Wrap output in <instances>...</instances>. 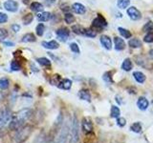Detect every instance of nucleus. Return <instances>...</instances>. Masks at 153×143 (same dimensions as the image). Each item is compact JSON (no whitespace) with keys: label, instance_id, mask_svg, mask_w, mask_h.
<instances>
[{"label":"nucleus","instance_id":"obj_41","mask_svg":"<svg viewBox=\"0 0 153 143\" xmlns=\"http://www.w3.org/2000/svg\"><path fill=\"white\" fill-rule=\"evenodd\" d=\"M8 36V32L5 29H0V40H3Z\"/></svg>","mask_w":153,"mask_h":143},{"label":"nucleus","instance_id":"obj_34","mask_svg":"<svg viewBox=\"0 0 153 143\" xmlns=\"http://www.w3.org/2000/svg\"><path fill=\"white\" fill-rule=\"evenodd\" d=\"M11 69L13 71H20L21 70V66L20 64L18 63L16 60H13L12 62H11Z\"/></svg>","mask_w":153,"mask_h":143},{"label":"nucleus","instance_id":"obj_7","mask_svg":"<svg viewBox=\"0 0 153 143\" xmlns=\"http://www.w3.org/2000/svg\"><path fill=\"white\" fill-rule=\"evenodd\" d=\"M81 127L82 130L85 134H91L93 132V124L91 122V120L89 118H83L81 122Z\"/></svg>","mask_w":153,"mask_h":143},{"label":"nucleus","instance_id":"obj_26","mask_svg":"<svg viewBox=\"0 0 153 143\" xmlns=\"http://www.w3.org/2000/svg\"><path fill=\"white\" fill-rule=\"evenodd\" d=\"M128 44L131 48H140L142 46V41L139 40L138 38H133L129 41Z\"/></svg>","mask_w":153,"mask_h":143},{"label":"nucleus","instance_id":"obj_13","mask_svg":"<svg viewBox=\"0 0 153 143\" xmlns=\"http://www.w3.org/2000/svg\"><path fill=\"white\" fill-rule=\"evenodd\" d=\"M101 43L103 46L107 50H110L112 48V41L107 35H101Z\"/></svg>","mask_w":153,"mask_h":143},{"label":"nucleus","instance_id":"obj_31","mask_svg":"<svg viewBox=\"0 0 153 143\" xmlns=\"http://www.w3.org/2000/svg\"><path fill=\"white\" fill-rule=\"evenodd\" d=\"M118 31H119V33L121 34L125 38H130L131 37V33L129 31L125 30V29L120 27V28H118Z\"/></svg>","mask_w":153,"mask_h":143},{"label":"nucleus","instance_id":"obj_28","mask_svg":"<svg viewBox=\"0 0 153 143\" xmlns=\"http://www.w3.org/2000/svg\"><path fill=\"white\" fill-rule=\"evenodd\" d=\"M44 31H45V26L42 23H39L35 28V33L38 36H42L43 34H44Z\"/></svg>","mask_w":153,"mask_h":143},{"label":"nucleus","instance_id":"obj_12","mask_svg":"<svg viewBox=\"0 0 153 143\" xmlns=\"http://www.w3.org/2000/svg\"><path fill=\"white\" fill-rule=\"evenodd\" d=\"M137 106H138V108H139L140 110L144 111V110H147L148 108L149 102H148V100L145 97H140L139 99H138V101H137Z\"/></svg>","mask_w":153,"mask_h":143},{"label":"nucleus","instance_id":"obj_36","mask_svg":"<svg viewBox=\"0 0 153 143\" xmlns=\"http://www.w3.org/2000/svg\"><path fill=\"white\" fill-rule=\"evenodd\" d=\"M144 32H148V33H153V22L149 21L144 26Z\"/></svg>","mask_w":153,"mask_h":143},{"label":"nucleus","instance_id":"obj_46","mask_svg":"<svg viewBox=\"0 0 153 143\" xmlns=\"http://www.w3.org/2000/svg\"><path fill=\"white\" fill-rule=\"evenodd\" d=\"M56 1V0H45V2H46V4L47 5H51V4H53V3Z\"/></svg>","mask_w":153,"mask_h":143},{"label":"nucleus","instance_id":"obj_20","mask_svg":"<svg viewBox=\"0 0 153 143\" xmlns=\"http://www.w3.org/2000/svg\"><path fill=\"white\" fill-rule=\"evenodd\" d=\"M43 9H44L43 5L39 2H33L31 4V10L33 12H41V11H43Z\"/></svg>","mask_w":153,"mask_h":143},{"label":"nucleus","instance_id":"obj_4","mask_svg":"<svg viewBox=\"0 0 153 143\" xmlns=\"http://www.w3.org/2000/svg\"><path fill=\"white\" fill-rule=\"evenodd\" d=\"M71 142L72 143H76L79 141V120L76 119V117L74 116L72 121V127H71Z\"/></svg>","mask_w":153,"mask_h":143},{"label":"nucleus","instance_id":"obj_19","mask_svg":"<svg viewBox=\"0 0 153 143\" xmlns=\"http://www.w3.org/2000/svg\"><path fill=\"white\" fill-rule=\"evenodd\" d=\"M133 76L139 83H144L145 81V76L143 73H141V72H134Z\"/></svg>","mask_w":153,"mask_h":143},{"label":"nucleus","instance_id":"obj_29","mask_svg":"<svg viewBox=\"0 0 153 143\" xmlns=\"http://www.w3.org/2000/svg\"><path fill=\"white\" fill-rule=\"evenodd\" d=\"M33 20H34V15H33L32 13H27L26 15L23 17V23L24 25H29L33 22Z\"/></svg>","mask_w":153,"mask_h":143},{"label":"nucleus","instance_id":"obj_21","mask_svg":"<svg viewBox=\"0 0 153 143\" xmlns=\"http://www.w3.org/2000/svg\"><path fill=\"white\" fill-rule=\"evenodd\" d=\"M59 84H60V85H59V88L64 89V90H69L72 86V81L70 79H63Z\"/></svg>","mask_w":153,"mask_h":143},{"label":"nucleus","instance_id":"obj_16","mask_svg":"<svg viewBox=\"0 0 153 143\" xmlns=\"http://www.w3.org/2000/svg\"><path fill=\"white\" fill-rule=\"evenodd\" d=\"M51 13H48V12H42L38 14V19L40 21V22H45V21H48L51 19Z\"/></svg>","mask_w":153,"mask_h":143},{"label":"nucleus","instance_id":"obj_8","mask_svg":"<svg viewBox=\"0 0 153 143\" xmlns=\"http://www.w3.org/2000/svg\"><path fill=\"white\" fill-rule=\"evenodd\" d=\"M68 135H69V127L67 125H65L62 128V130H61V133L59 135V138H57V140L55 143H66Z\"/></svg>","mask_w":153,"mask_h":143},{"label":"nucleus","instance_id":"obj_35","mask_svg":"<svg viewBox=\"0 0 153 143\" xmlns=\"http://www.w3.org/2000/svg\"><path fill=\"white\" fill-rule=\"evenodd\" d=\"M46 142H47V137L43 134L39 135L34 141V143H46Z\"/></svg>","mask_w":153,"mask_h":143},{"label":"nucleus","instance_id":"obj_42","mask_svg":"<svg viewBox=\"0 0 153 143\" xmlns=\"http://www.w3.org/2000/svg\"><path fill=\"white\" fill-rule=\"evenodd\" d=\"M111 76V73L110 72H106V73H105L104 74H103V80L104 81H106V82H111L112 81V77L110 76Z\"/></svg>","mask_w":153,"mask_h":143},{"label":"nucleus","instance_id":"obj_47","mask_svg":"<svg viewBox=\"0 0 153 143\" xmlns=\"http://www.w3.org/2000/svg\"><path fill=\"white\" fill-rule=\"evenodd\" d=\"M149 56H150V58L153 60V50H150V51H149Z\"/></svg>","mask_w":153,"mask_h":143},{"label":"nucleus","instance_id":"obj_3","mask_svg":"<svg viewBox=\"0 0 153 143\" xmlns=\"http://www.w3.org/2000/svg\"><path fill=\"white\" fill-rule=\"evenodd\" d=\"M13 119L12 112L8 109L0 110V130L11 123Z\"/></svg>","mask_w":153,"mask_h":143},{"label":"nucleus","instance_id":"obj_27","mask_svg":"<svg viewBox=\"0 0 153 143\" xmlns=\"http://www.w3.org/2000/svg\"><path fill=\"white\" fill-rule=\"evenodd\" d=\"M72 30L76 34H84V32H85V30L81 25H74V26L72 27Z\"/></svg>","mask_w":153,"mask_h":143},{"label":"nucleus","instance_id":"obj_37","mask_svg":"<svg viewBox=\"0 0 153 143\" xmlns=\"http://www.w3.org/2000/svg\"><path fill=\"white\" fill-rule=\"evenodd\" d=\"M84 34L88 37H95L97 35V32L94 31L93 29H87L84 32Z\"/></svg>","mask_w":153,"mask_h":143},{"label":"nucleus","instance_id":"obj_39","mask_svg":"<svg viewBox=\"0 0 153 143\" xmlns=\"http://www.w3.org/2000/svg\"><path fill=\"white\" fill-rule=\"evenodd\" d=\"M144 42L147 43H152L153 42V33H148L144 38Z\"/></svg>","mask_w":153,"mask_h":143},{"label":"nucleus","instance_id":"obj_24","mask_svg":"<svg viewBox=\"0 0 153 143\" xmlns=\"http://www.w3.org/2000/svg\"><path fill=\"white\" fill-rule=\"evenodd\" d=\"M9 85H10V81L8 78H6V77L0 78V89H1V90H6V89H8Z\"/></svg>","mask_w":153,"mask_h":143},{"label":"nucleus","instance_id":"obj_2","mask_svg":"<svg viewBox=\"0 0 153 143\" xmlns=\"http://www.w3.org/2000/svg\"><path fill=\"white\" fill-rule=\"evenodd\" d=\"M32 127L31 126H25L18 129V132L14 137V142L16 143H24L27 140L28 137L32 134Z\"/></svg>","mask_w":153,"mask_h":143},{"label":"nucleus","instance_id":"obj_32","mask_svg":"<svg viewBox=\"0 0 153 143\" xmlns=\"http://www.w3.org/2000/svg\"><path fill=\"white\" fill-rule=\"evenodd\" d=\"M117 4L120 9H125L130 4V0H118Z\"/></svg>","mask_w":153,"mask_h":143},{"label":"nucleus","instance_id":"obj_25","mask_svg":"<svg viewBox=\"0 0 153 143\" xmlns=\"http://www.w3.org/2000/svg\"><path fill=\"white\" fill-rule=\"evenodd\" d=\"M36 61L38 62V64H40L41 66H45V67L51 66V61L48 58H46V57H39V58L36 59Z\"/></svg>","mask_w":153,"mask_h":143},{"label":"nucleus","instance_id":"obj_15","mask_svg":"<svg viewBox=\"0 0 153 143\" xmlns=\"http://www.w3.org/2000/svg\"><path fill=\"white\" fill-rule=\"evenodd\" d=\"M114 42H115V49L118 50V51H122V50H123L125 48V43L122 38L115 37Z\"/></svg>","mask_w":153,"mask_h":143},{"label":"nucleus","instance_id":"obj_45","mask_svg":"<svg viewBox=\"0 0 153 143\" xmlns=\"http://www.w3.org/2000/svg\"><path fill=\"white\" fill-rule=\"evenodd\" d=\"M3 44H4L5 46H7V47H13V46H14V43L13 42H11V41L3 42Z\"/></svg>","mask_w":153,"mask_h":143},{"label":"nucleus","instance_id":"obj_23","mask_svg":"<svg viewBox=\"0 0 153 143\" xmlns=\"http://www.w3.org/2000/svg\"><path fill=\"white\" fill-rule=\"evenodd\" d=\"M122 69L123 71H127V72L132 69V62H131V60L129 58H126L125 61H123L122 65Z\"/></svg>","mask_w":153,"mask_h":143},{"label":"nucleus","instance_id":"obj_40","mask_svg":"<svg viewBox=\"0 0 153 143\" xmlns=\"http://www.w3.org/2000/svg\"><path fill=\"white\" fill-rule=\"evenodd\" d=\"M8 21V15L4 13H0V24L6 23Z\"/></svg>","mask_w":153,"mask_h":143},{"label":"nucleus","instance_id":"obj_1","mask_svg":"<svg viewBox=\"0 0 153 143\" xmlns=\"http://www.w3.org/2000/svg\"><path fill=\"white\" fill-rule=\"evenodd\" d=\"M32 116V110L26 108V109H22L21 111H19L16 116L13 117L10 123V128L12 130H18L19 128L23 127L24 124L26 121H28V119L30 118Z\"/></svg>","mask_w":153,"mask_h":143},{"label":"nucleus","instance_id":"obj_43","mask_svg":"<svg viewBox=\"0 0 153 143\" xmlns=\"http://www.w3.org/2000/svg\"><path fill=\"white\" fill-rule=\"evenodd\" d=\"M117 124H118V126L120 127H123V126H125V124H126V120L125 117H119L118 120H117Z\"/></svg>","mask_w":153,"mask_h":143},{"label":"nucleus","instance_id":"obj_9","mask_svg":"<svg viewBox=\"0 0 153 143\" xmlns=\"http://www.w3.org/2000/svg\"><path fill=\"white\" fill-rule=\"evenodd\" d=\"M57 35L59 40L65 42L69 37V30L66 28H60L57 31Z\"/></svg>","mask_w":153,"mask_h":143},{"label":"nucleus","instance_id":"obj_30","mask_svg":"<svg viewBox=\"0 0 153 143\" xmlns=\"http://www.w3.org/2000/svg\"><path fill=\"white\" fill-rule=\"evenodd\" d=\"M130 130L134 132V133H140L141 130H142V125L140 122H135L134 124L131 125L130 127Z\"/></svg>","mask_w":153,"mask_h":143},{"label":"nucleus","instance_id":"obj_17","mask_svg":"<svg viewBox=\"0 0 153 143\" xmlns=\"http://www.w3.org/2000/svg\"><path fill=\"white\" fill-rule=\"evenodd\" d=\"M36 40L35 38V35L32 33H29V34H26L21 39V42L23 43H28V42H35Z\"/></svg>","mask_w":153,"mask_h":143},{"label":"nucleus","instance_id":"obj_38","mask_svg":"<svg viewBox=\"0 0 153 143\" xmlns=\"http://www.w3.org/2000/svg\"><path fill=\"white\" fill-rule=\"evenodd\" d=\"M70 49H71V51L73 53H79V46H78L76 43H71V44H70Z\"/></svg>","mask_w":153,"mask_h":143},{"label":"nucleus","instance_id":"obj_11","mask_svg":"<svg viewBox=\"0 0 153 143\" xmlns=\"http://www.w3.org/2000/svg\"><path fill=\"white\" fill-rule=\"evenodd\" d=\"M41 45H42L45 49H48V50H56V49H59V43H57L56 40L43 41V42L41 43Z\"/></svg>","mask_w":153,"mask_h":143},{"label":"nucleus","instance_id":"obj_44","mask_svg":"<svg viewBox=\"0 0 153 143\" xmlns=\"http://www.w3.org/2000/svg\"><path fill=\"white\" fill-rule=\"evenodd\" d=\"M12 30L14 32V33H17V32L20 31V26L19 25H17V24H13L12 26Z\"/></svg>","mask_w":153,"mask_h":143},{"label":"nucleus","instance_id":"obj_10","mask_svg":"<svg viewBox=\"0 0 153 143\" xmlns=\"http://www.w3.org/2000/svg\"><path fill=\"white\" fill-rule=\"evenodd\" d=\"M127 14L132 20H139L141 18V13L135 7H130L127 9Z\"/></svg>","mask_w":153,"mask_h":143},{"label":"nucleus","instance_id":"obj_48","mask_svg":"<svg viewBox=\"0 0 153 143\" xmlns=\"http://www.w3.org/2000/svg\"><path fill=\"white\" fill-rule=\"evenodd\" d=\"M54 78H55V79H56V76H55V77H54ZM59 78H60V77H59V76H57V79H59ZM56 82H57V84L59 83V81H57V80H56Z\"/></svg>","mask_w":153,"mask_h":143},{"label":"nucleus","instance_id":"obj_14","mask_svg":"<svg viewBox=\"0 0 153 143\" xmlns=\"http://www.w3.org/2000/svg\"><path fill=\"white\" fill-rule=\"evenodd\" d=\"M72 9L76 13H79V14H83L86 11L85 7L82 4H81V3H75V4H73Z\"/></svg>","mask_w":153,"mask_h":143},{"label":"nucleus","instance_id":"obj_5","mask_svg":"<svg viewBox=\"0 0 153 143\" xmlns=\"http://www.w3.org/2000/svg\"><path fill=\"white\" fill-rule=\"evenodd\" d=\"M4 6L5 10H7L8 12H11V13H16L18 11V3L16 1V0H7V1L4 2Z\"/></svg>","mask_w":153,"mask_h":143},{"label":"nucleus","instance_id":"obj_33","mask_svg":"<svg viewBox=\"0 0 153 143\" xmlns=\"http://www.w3.org/2000/svg\"><path fill=\"white\" fill-rule=\"evenodd\" d=\"M64 20L67 24H72L75 21V16L72 13H66L64 15Z\"/></svg>","mask_w":153,"mask_h":143},{"label":"nucleus","instance_id":"obj_49","mask_svg":"<svg viewBox=\"0 0 153 143\" xmlns=\"http://www.w3.org/2000/svg\"><path fill=\"white\" fill-rule=\"evenodd\" d=\"M152 104H153V102H152Z\"/></svg>","mask_w":153,"mask_h":143},{"label":"nucleus","instance_id":"obj_22","mask_svg":"<svg viewBox=\"0 0 153 143\" xmlns=\"http://www.w3.org/2000/svg\"><path fill=\"white\" fill-rule=\"evenodd\" d=\"M121 114V111H120V108L117 106H114L113 105L111 107V117L113 118H118Z\"/></svg>","mask_w":153,"mask_h":143},{"label":"nucleus","instance_id":"obj_18","mask_svg":"<svg viewBox=\"0 0 153 143\" xmlns=\"http://www.w3.org/2000/svg\"><path fill=\"white\" fill-rule=\"evenodd\" d=\"M79 96L81 97V99L85 100V101H90L91 100V95L90 93L87 90H81L79 92Z\"/></svg>","mask_w":153,"mask_h":143},{"label":"nucleus","instance_id":"obj_6","mask_svg":"<svg viewBox=\"0 0 153 143\" xmlns=\"http://www.w3.org/2000/svg\"><path fill=\"white\" fill-rule=\"evenodd\" d=\"M106 25H107L106 20H105L101 14H99V15L97 16V18H95L93 20L92 26L95 27L96 29H103L104 27H106Z\"/></svg>","mask_w":153,"mask_h":143}]
</instances>
